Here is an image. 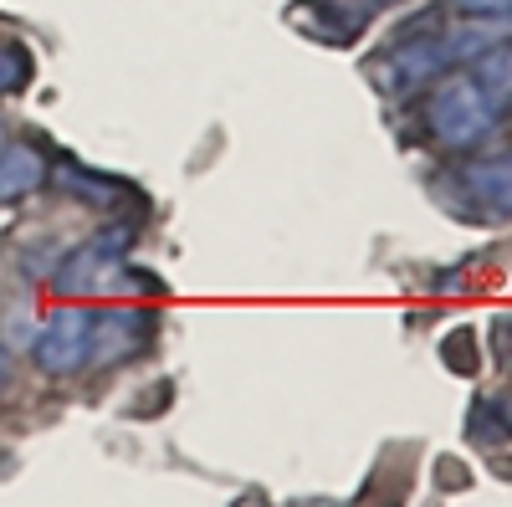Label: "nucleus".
<instances>
[{"label":"nucleus","instance_id":"nucleus-9","mask_svg":"<svg viewBox=\"0 0 512 507\" xmlns=\"http://www.w3.org/2000/svg\"><path fill=\"white\" fill-rule=\"evenodd\" d=\"M451 6H456L461 16H497V21L512 16V0H451Z\"/></svg>","mask_w":512,"mask_h":507},{"label":"nucleus","instance_id":"nucleus-5","mask_svg":"<svg viewBox=\"0 0 512 507\" xmlns=\"http://www.w3.org/2000/svg\"><path fill=\"white\" fill-rule=\"evenodd\" d=\"M466 72H472V82L482 88L487 108H492L497 118H507V113H512V36H507V41H492L482 57L466 62Z\"/></svg>","mask_w":512,"mask_h":507},{"label":"nucleus","instance_id":"nucleus-2","mask_svg":"<svg viewBox=\"0 0 512 507\" xmlns=\"http://www.w3.org/2000/svg\"><path fill=\"white\" fill-rule=\"evenodd\" d=\"M98 354V313L93 308H57L36 333V364L47 374H77Z\"/></svg>","mask_w":512,"mask_h":507},{"label":"nucleus","instance_id":"nucleus-11","mask_svg":"<svg viewBox=\"0 0 512 507\" xmlns=\"http://www.w3.org/2000/svg\"><path fill=\"white\" fill-rule=\"evenodd\" d=\"M6 374H11V359H6V349H0V385H6Z\"/></svg>","mask_w":512,"mask_h":507},{"label":"nucleus","instance_id":"nucleus-7","mask_svg":"<svg viewBox=\"0 0 512 507\" xmlns=\"http://www.w3.org/2000/svg\"><path fill=\"white\" fill-rule=\"evenodd\" d=\"M308 6H318L323 11V36L328 41H354L384 6H395V0H308Z\"/></svg>","mask_w":512,"mask_h":507},{"label":"nucleus","instance_id":"nucleus-3","mask_svg":"<svg viewBox=\"0 0 512 507\" xmlns=\"http://www.w3.org/2000/svg\"><path fill=\"white\" fill-rule=\"evenodd\" d=\"M461 195L472 210H482V221H507L512 216V149L492 159H472L456 175Z\"/></svg>","mask_w":512,"mask_h":507},{"label":"nucleus","instance_id":"nucleus-8","mask_svg":"<svg viewBox=\"0 0 512 507\" xmlns=\"http://www.w3.org/2000/svg\"><path fill=\"white\" fill-rule=\"evenodd\" d=\"M31 82V57L16 41H0V93H21Z\"/></svg>","mask_w":512,"mask_h":507},{"label":"nucleus","instance_id":"nucleus-4","mask_svg":"<svg viewBox=\"0 0 512 507\" xmlns=\"http://www.w3.org/2000/svg\"><path fill=\"white\" fill-rule=\"evenodd\" d=\"M128 241H134V231H128V226H108V231L93 236L88 246H77L72 257H67V267L57 272V287H62V292L93 287L98 277H108V267L123 262V246H128Z\"/></svg>","mask_w":512,"mask_h":507},{"label":"nucleus","instance_id":"nucleus-6","mask_svg":"<svg viewBox=\"0 0 512 507\" xmlns=\"http://www.w3.org/2000/svg\"><path fill=\"white\" fill-rule=\"evenodd\" d=\"M47 180V159L31 144H0V200H21Z\"/></svg>","mask_w":512,"mask_h":507},{"label":"nucleus","instance_id":"nucleus-10","mask_svg":"<svg viewBox=\"0 0 512 507\" xmlns=\"http://www.w3.org/2000/svg\"><path fill=\"white\" fill-rule=\"evenodd\" d=\"M446 359H456V369L461 374H472L477 369V359H472V333H456V338H446V349H441Z\"/></svg>","mask_w":512,"mask_h":507},{"label":"nucleus","instance_id":"nucleus-12","mask_svg":"<svg viewBox=\"0 0 512 507\" xmlns=\"http://www.w3.org/2000/svg\"><path fill=\"white\" fill-rule=\"evenodd\" d=\"M0 144H6V129H0Z\"/></svg>","mask_w":512,"mask_h":507},{"label":"nucleus","instance_id":"nucleus-13","mask_svg":"<svg viewBox=\"0 0 512 507\" xmlns=\"http://www.w3.org/2000/svg\"><path fill=\"white\" fill-rule=\"evenodd\" d=\"M507 118H512V113H507Z\"/></svg>","mask_w":512,"mask_h":507},{"label":"nucleus","instance_id":"nucleus-1","mask_svg":"<svg viewBox=\"0 0 512 507\" xmlns=\"http://www.w3.org/2000/svg\"><path fill=\"white\" fill-rule=\"evenodd\" d=\"M425 129H431V139L441 144V149H451V154H461V149H477L492 129H497V113L487 108V98H482V88L472 82V72H441V77H431V93H425Z\"/></svg>","mask_w":512,"mask_h":507}]
</instances>
